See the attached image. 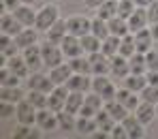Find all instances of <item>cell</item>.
Masks as SVG:
<instances>
[{
  "instance_id": "1",
  "label": "cell",
  "mask_w": 158,
  "mask_h": 139,
  "mask_svg": "<svg viewBox=\"0 0 158 139\" xmlns=\"http://www.w3.org/2000/svg\"><path fill=\"white\" fill-rule=\"evenodd\" d=\"M58 19H60V17H58V6H56L53 2H47V4L36 13V28L43 30V32H47Z\"/></svg>"
},
{
  "instance_id": "2",
  "label": "cell",
  "mask_w": 158,
  "mask_h": 139,
  "mask_svg": "<svg viewBox=\"0 0 158 139\" xmlns=\"http://www.w3.org/2000/svg\"><path fill=\"white\" fill-rule=\"evenodd\" d=\"M15 118H17V122L19 124H28V126H32V124H36V107L28 101V99H22L17 105H15Z\"/></svg>"
},
{
  "instance_id": "3",
  "label": "cell",
  "mask_w": 158,
  "mask_h": 139,
  "mask_svg": "<svg viewBox=\"0 0 158 139\" xmlns=\"http://www.w3.org/2000/svg\"><path fill=\"white\" fill-rule=\"evenodd\" d=\"M41 52H43V62H45V66H58V64H62V58H64V52H62V47L58 45V43H52V41H47L45 45H41Z\"/></svg>"
},
{
  "instance_id": "4",
  "label": "cell",
  "mask_w": 158,
  "mask_h": 139,
  "mask_svg": "<svg viewBox=\"0 0 158 139\" xmlns=\"http://www.w3.org/2000/svg\"><path fill=\"white\" fill-rule=\"evenodd\" d=\"M69 94H71V90H69V86L64 83V86H56L53 88V92L49 94V101H47V107L52 111H62L64 109V105H66V99H69Z\"/></svg>"
},
{
  "instance_id": "5",
  "label": "cell",
  "mask_w": 158,
  "mask_h": 139,
  "mask_svg": "<svg viewBox=\"0 0 158 139\" xmlns=\"http://www.w3.org/2000/svg\"><path fill=\"white\" fill-rule=\"evenodd\" d=\"M66 26H69V34H75V36H83V34H90L92 32V22L83 15H73L66 19Z\"/></svg>"
},
{
  "instance_id": "6",
  "label": "cell",
  "mask_w": 158,
  "mask_h": 139,
  "mask_svg": "<svg viewBox=\"0 0 158 139\" xmlns=\"http://www.w3.org/2000/svg\"><path fill=\"white\" fill-rule=\"evenodd\" d=\"M0 30H2V34H9V36H17L22 30H24V26H22V22L15 17V13L11 11H4L2 13V17H0Z\"/></svg>"
},
{
  "instance_id": "7",
  "label": "cell",
  "mask_w": 158,
  "mask_h": 139,
  "mask_svg": "<svg viewBox=\"0 0 158 139\" xmlns=\"http://www.w3.org/2000/svg\"><path fill=\"white\" fill-rule=\"evenodd\" d=\"M36 126H39L41 131H56V128H60L56 111H52L49 107L39 109L36 111Z\"/></svg>"
},
{
  "instance_id": "8",
  "label": "cell",
  "mask_w": 158,
  "mask_h": 139,
  "mask_svg": "<svg viewBox=\"0 0 158 139\" xmlns=\"http://www.w3.org/2000/svg\"><path fill=\"white\" fill-rule=\"evenodd\" d=\"M92 90L94 92H98L103 99H105V103L107 101H113L115 99V88H113V83L107 79V75H96L94 77V82H92Z\"/></svg>"
},
{
  "instance_id": "9",
  "label": "cell",
  "mask_w": 158,
  "mask_h": 139,
  "mask_svg": "<svg viewBox=\"0 0 158 139\" xmlns=\"http://www.w3.org/2000/svg\"><path fill=\"white\" fill-rule=\"evenodd\" d=\"M111 75L118 77V79H126L131 75V62H128L126 56L115 54L111 58Z\"/></svg>"
},
{
  "instance_id": "10",
  "label": "cell",
  "mask_w": 158,
  "mask_h": 139,
  "mask_svg": "<svg viewBox=\"0 0 158 139\" xmlns=\"http://www.w3.org/2000/svg\"><path fill=\"white\" fill-rule=\"evenodd\" d=\"M90 62H92V73L94 75H107V73H111V58L105 56L103 52L90 54Z\"/></svg>"
},
{
  "instance_id": "11",
  "label": "cell",
  "mask_w": 158,
  "mask_h": 139,
  "mask_svg": "<svg viewBox=\"0 0 158 139\" xmlns=\"http://www.w3.org/2000/svg\"><path fill=\"white\" fill-rule=\"evenodd\" d=\"M28 88H30V90H41V92L52 94L53 88H56V83L52 82V77H49V75L34 73V75H30V79H28Z\"/></svg>"
},
{
  "instance_id": "12",
  "label": "cell",
  "mask_w": 158,
  "mask_h": 139,
  "mask_svg": "<svg viewBox=\"0 0 158 139\" xmlns=\"http://www.w3.org/2000/svg\"><path fill=\"white\" fill-rule=\"evenodd\" d=\"M122 124H124V128H126V133H128V139H141L145 137V131H143V122L137 118V116H126L124 120H122Z\"/></svg>"
},
{
  "instance_id": "13",
  "label": "cell",
  "mask_w": 158,
  "mask_h": 139,
  "mask_svg": "<svg viewBox=\"0 0 158 139\" xmlns=\"http://www.w3.org/2000/svg\"><path fill=\"white\" fill-rule=\"evenodd\" d=\"M60 47H62L64 56H69V58H77V56L83 52V47H81V39L75 36V34H66V36L62 39V43H60Z\"/></svg>"
},
{
  "instance_id": "14",
  "label": "cell",
  "mask_w": 158,
  "mask_h": 139,
  "mask_svg": "<svg viewBox=\"0 0 158 139\" xmlns=\"http://www.w3.org/2000/svg\"><path fill=\"white\" fill-rule=\"evenodd\" d=\"M24 60L28 62L30 71H39V69L45 64V62H43V52H41V47H39L36 43L24 49Z\"/></svg>"
},
{
  "instance_id": "15",
  "label": "cell",
  "mask_w": 158,
  "mask_h": 139,
  "mask_svg": "<svg viewBox=\"0 0 158 139\" xmlns=\"http://www.w3.org/2000/svg\"><path fill=\"white\" fill-rule=\"evenodd\" d=\"M73 66L71 64H58V66H53L52 71H49V77H52V82L56 83V86H64V83L69 82L71 77H73Z\"/></svg>"
},
{
  "instance_id": "16",
  "label": "cell",
  "mask_w": 158,
  "mask_h": 139,
  "mask_svg": "<svg viewBox=\"0 0 158 139\" xmlns=\"http://www.w3.org/2000/svg\"><path fill=\"white\" fill-rule=\"evenodd\" d=\"M148 22H150V19H148V9H145V6H137L135 13L128 17L131 32H139V30H143V28L148 26Z\"/></svg>"
},
{
  "instance_id": "17",
  "label": "cell",
  "mask_w": 158,
  "mask_h": 139,
  "mask_svg": "<svg viewBox=\"0 0 158 139\" xmlns=\"http://www.w3.org/2000/svg\"><path fill=\"white\" fill-rule=\"evenodd\" d=\"M152 41H154L152 30L143 28V30L135 32V45H137V52H139V54H148V52L152 49Z\"/></svg>"
},
{
  "instance_id": "18",
  "label": "cell",
  "mask_w": 158,
  "mask_h": 139,
  "mask_svg": "<svg viewBox=\"0 0 158 139\" xmlns=\"http://www.w3.org/2000/svg\"><path fill=\"white\" fill-rule=\"evenodd\" d=\"M135 116H137V118H139V120H141V122L148 126V124H150V122L156 118L158 113H156V107H154V103L141 101V103H139V107L135 109Z\"/></svg>"
},
{
  "instance_id": "19",
  "label": "cell",
  "mask_w": 158,
  "mask_h": 139,
  "mask_svg": "<svg viewBox=\"0 0 158 139\" xmlns=\"http://www.w3.org/2000/svg\"><path fill=\"white\" fill-rule=\"evenodd\" d=\"M13 13H15V17L22 22V26H24V28L36 26V13L30 11V4H22V6H17Z\"/></svg>"
},
{
  "instance_id": "20",
  "label": "cell",
  "mask_w": 158,
  "mask_h": 139,
  "mask_svg": "<svg viewBox=\"0 0 158 139\" xmlns=\"http://www.w3.org/2000/svg\"><path fill=\"white\" fill-rule=\"evenodd\" d=\"M6 66L17 75V77H22V79H26L28 73H30V66H28V62L24 60V56L22 58H17V56H13V58H6Z\"/></svg>"
},
{
  "instance_id": "21",
  "label": "cell",
  "mask_w": 158,
  "mask_h": 139,
  "mask_svg": "<svg viewBox=\"0 0 158 139\" xmlns=\"http://www.w3.org/2000/svg\"><path fill=\"white\" fill-rule=\"evenodd\" d=\"M69 34V26H66V22L64 19H58L56 24H53L49 30H47V41H52V43H62V39Z\"/></svg>"
},
{
  "instance_id": "22",
  "label": "cell",
  "mask_w": 158,
  "mask_h": 139,
  "mask_svg": "<svg viewBox=\"0 0 158 139\" xmlns=\"http://www.w3.org/2000/svg\"><path fill=\"white\" fill-rule=\"evenodd\" d=\"M115 101H120V103H122L128 111H132V109H137V107H139V99L135 96V92L128 90V88L118 90V92H115Z\"/></svg>"
},
{
  "instance_id": "23",
  "label": "cell",
  "mask_w": 158,
  "mask_h": 139,
  "mask_svg": "<svg viewBox=\"0 0 158 139\" xmlns=\"http://www.w3.org/2000/svg\"><path fill=\"white\" fill-rule=\"evenodd\" d=\"M109 30H111V34H115V36H126V34H131V26H128V19H124V17H120V15H115V17H111L109 19Z\"/></svg>"
},
{
  "instance_id": "24",
  "label": "cell",
  "mask_w": 158,
  "mask_h": 139,
  "mask_svg": "<svg viewBox=\"0 0 158 139\" xmlns=\"http://www.w3.org/2000/svg\"><path fill=\"white\" fill-rule=\"evenodd\" d=\"M69 86V90H73V92H85L88 88H92V82L88 79V75H83V73H73V77L66 82Z\"/></svg>"
},
{
  "instance_id": "25",
  "label": "cell",
  "mask_w": 158,
  "mask_h": 139,
  "mask_svg": "<svg viewBox=\"0 0 158 139\" xmlns=\"http://www.w3.org/2000/svg\"><path fill=\"white\" fill-rule=\"evenodd\" d=\"M83 103H85V92H73V90H71V94H69V99H66V105H64V111H69V113H79V109L83 107Z\"/></svg>"
},
{
  "instance_id": "26",
  "label": "cell",
  "mask_w": 158,
  "mask_h": 139,
  "mask_svg": "<svg viewBox=\"0 0 158 139\" xmlns=\"http://www.w3.org/2000/svg\"><path fill=\"white\" fill-rule=\"evenodd\" d=\"M94 118H96V124H98V128L111 135V131H113V126H115V120L111 118V113H109V111L103 107V109L96 111V116H94Z\"/></svg>"
},
{
  "instance_id": "27",
  "label": "cell",
  "mask_w": 158,
  "mask_h": 139,
  "mask_svg": "<svg viewBox=\"0 0 158 139\" xmlns=\"http://www.w3.org/2000/svg\"><path fill=\"white\" fill-rule=\"evenodd\" d=\"M15 39V43H17V47L19 49H26L30 45H34L36 43V30H32V28H24L17 36H13Z\"/></svg>"
},
{
  "instance_id": "28",
  "label": "cell",
  "mask_w": 158,
  "mask_h": 139,
  "mask_svg": "<svg viewBox=\"0 0 158 139\" xmlns=\"http://www.w3.org/2000/svg\"><path fill=\"white\" fill-rule=\"evenodd\" d=\"M105 109L111 113V118H113L115 122H122V120L128 116V109H126L120 101H115V99H113V101H107V103H105Z\"/></svg>"
},
{
  "instance_id": "29",
  "label": "cell",
  "mask_w": 158,
  "mask_h": 139,
  "mask_svg": "<svg viewBox=\"0 0 158 139\" xmlns=\"http://www.w3.org/2000/svg\"><path fill=\"white\" fill-rule=\"evenodd\" d=\"M120 43H122V39L120 36H115V34H109L105 41H103V47H101V52L109 58H113L115 54H120Z\"/></svg>"
},
{
  "instance_id": "30",
  "label": "cell",
  "mask_w": 158,
  "mask_h": 139,
  "mask_svg": "<svg viewBox=\"0 0 158 139\" xmlns=\"http://www.w3.org/2000/svg\"><path fill=\"white\" fill-rule=\"evenodd\" d=\"M131 62V73H137V75H145L148 73V60H145V54H132L128 58Z\"/></svg>"
},
{
  "instance_id": "31",
  "label": "cell",
  "mask_w": 158,
  "mask_h": 139,
  "mask_svg": "<svg viewBox=\"0 0 158 139\" xmlns=\"http://www.w3.org/2000/svg\"><path fill=\"white\" fill-rule=\"evenodd\" d=\"M145 86H148V77H145V75L131 73V75L124 79V88H128V90H132V92H141Z\"/></svg>"
},
{
  "instance_id": "32",
  "label": "cell",
  "mask_w": 158,
  "mask_h": 139,
  "mask_svg": "<svg viewBox=\"0 0 158 139\" xmlns=\"http://www.w3.org/2000/svg\"><path fill=\"white\" fill-rule=\"evenodd\" d=\"M96 128H98L96 118H88V116H79V118H77V126H75V131L83 133V135H92Z\"/></svg>"
},
{
  "instance_id": "33",
  "label": "cell",
  "mask_w": 158,
  "mask_h": 139,
  "mask_svg": "<svg viewBox=\"0 0 158 139\" xmlns=\"http://www.w3.org/2000/svg\"><path fill=\"white\" fill-rule=\"evenodd\" d=\"M81 47H83V52H88V54H94V52H101V47H103V41L90 32V34H83V36H81Z\"/></svg>"
},
{
  "instance_id": "34",
  "label": "cell",
  "mask_w": 158,
  "mask_h": 139,
  "mask_svg": "<svg viewBox=\"0 0 158 139\" xmlns=\"http://www.w3.org/2000/svg\"><path fill=\"white\" fill-rule=\"evenodd\" d=\"M56 116H58V124H60L62 131H75V126H77L75 113H69V111L62 109V111H58Z\"/></svg>"
},
{
  "instance_id": "35",
  "label": "cell",
  "mask_w": 158,
  "mask_h": 139,
  "mask_svg": "<svg viewBox=\"0 0 158 139\" xmlns=\"http://www.w3.org/2000/svg\"><path fill=\"white\" fill-rule=\"evenodd\" d=\"M98 17L101 19H111V17H115L118 15V0H107V2H103L101 6H98Z\"/></svg>"
},
{
  "instance_id": "36",
  "label": "cell",
  "mask_w": 158,
  "mask_h": 139,
  "mask_svg": "<svg viewBox=\"0 0 158 139\" xmlns=\"http://www.w3.org/2000/svg\"><path fill=\"white\" fill-rule=\"evenodd\" d=\"M92 34L98 36L101 41H105L107 36L111 34V30H109V22H107V19H101V17L92 19Z\"/></svg>"
},
{
  "instance_id": "37",
  "label": "cell",
  "mask_w": 158,
  "mask_h": 139,
  "mask_svg": "<svg viewBox=\"0 0 158 139\" xmlns=\"http://www.w3.org/2000/svg\"><path fill=\"white\" fill-rule=\"evenodd\" d=\"M0 101H6V103H19L22 101V92H19V88L17 86H2V92H0Z\"/></svg>"
},
{
  "instance_id": "38",
  "label": "cell",
  "mask_w": 158,
  "mask_h": 139,
  "mask_svg": "<svg viewBox=\"0 0 158 139\" xmlns=\"http://www.w3.org/2000/svg\"><path fill=\"white\" fill-rule=\"evenodd\" d=\"M28 101L36 107V109H43V107H47V101H49V96H47V92H41V90H30L26 96Z\"/></svg>"
},
{
  "instance_id": "39",
  "label": "cell",
  "mask_w": 158,
  "mask_h": 139,
  "mask_svg": "<svg viewBox=\"0 0 158 139\" xmlns=\"http://www.w3.org/2000/svg\"><path fill=\"white\" fill-rule=\"evenodd\" d=\"M71 66H73V71L75 73H83V75H90L92 73V62H90V58H71V62H69Z\"/></svg>"
},
{
  "instance_id": "40",
  "label": "cell",
  "mask_w": 158,
  "mask_h": 139,
  "mask_svg": "<svg viewBox=\"0 0 158 139\" xmlns=\"http://www.w3.org/2000/svg\"><path fill=\"white\" fill-rule=\"evenodd\" d=\"M120 54L131 58L132 54H137V45H135V34H126L122 36V43H120Z\"/></svg>"
},
{
  "instance_id": "41",
  "label": "cell",
  "mask_w": 158,
  "mask_h": 139,
  "mask_svg": "<svg viewBox=\"0 0 158 139\" xmlns=\"http://www.w3.org/2000/svg\"><path fill=\"white\" fill-rule=\"evenodd\" d=\"M135 9H137L135 0H118V15H120V17L128 19L132 13H135Z\"/></svg>"
},
{
  "instance_id": "42",
  "label": "cell",
  "mask_w": 158,
  "mask_h": 139,
  "mask_svg": "<svg viewBox=\"0 0 158 139\" xmlns=\"http://www.w3.org/2000/svg\"><path fill=\"white\" fill-rule=\"evenodd\" d=\"M141 101H148V103H154V105H158V88H156V86L148 83V86L141 90Z\"/></svg>"
},
{
  "instance_id": "43",
  "label": "cell",
  "mask_w": 158,
  "mask_h": 139,
  "mask_svg": "<svg viewBox=\"0 0 158 139\" xmlns=\"http://www.w3.org/2000/svg\"><path fill=\"white\" fill-rule=\"evenodd\" d=\"M103 103H105V99H103L98 92L85 94V105H90V107H94V109H103Z\"/></svg>"
},
{
  "instance_id": "44",
  "label": "cell",
  "mask_w": 158,
  "mask_h": 139,
  "mask_svg": "<svg viewBox=\"0 0 158 139\" xmlns=\"http://www.w3.org/2000/svg\"><path fill=\"white\" fill-rule=\"evenodd\" d=\"M13 105H15V103H6V101H0V118H4V120H6V118H11V116H13V113L17 111V109H13Z\"/></svg>"
},
{
  "instance_id": "45",
  "label": "cell",
  "mask_w": 158,
  "mask_h": 139,
  "mask_svg": "<svg viewBox=\"0 0 158 139\" xmlns=\"http://www.w3.org/2000/svg\"><path fill=\"white\" fill-rule=\"evenodd\" d=\"M145 60H148V71H158V54L156 52H148L145 54Z\"/></svg>"
},
{
  "instance_id": "46",
  "label": "cell",
  "mask_w": 158,
  "mask_h": 139,
  "mask_svg": "<svg viewBox=\"0 0 158 139\" xmlns=\"http://www.w3.org/2000/svg\"><path fill=\"white\" fill-rule=\"evenodd\" d=\"M148 19H150V24H158V0H154L148 6Z\"/></svg>"
},
{
  "instance_id": "47",
  "label": "cell",
  "mask_w": 158,
  "mask_h": 139,
  "mask_svg": "<svg viewBox=\"0 0 158 139\" xmlns=\"http://www.w3.org/2000/svg\"><path fill=\"white\" fill-rule=\"evenodd\" d=\"M111 137H113V139H128V133H126V128H124V124H122V122L113 126Z\"/></svg>"
},
{
  "instance_id": "48",
  "label": "cell",
  "mask_w": 158,
  "mask_h": 139,
  "mask_svg": "<svg viewBox=\"0 0 158 139\" xmlns=\"http://www.w3.org/2000/svg\"><path fill=\"white\" fill-rule=\"evenodd\" d=\"M24 2L22 0H2V9L4 11H15L17 6H22Z\"/></svg>"
},
{
  "instance_id": "49",
  "label": "cell",
  "mask_w": 158,
  "mask_h": 139,
  "mask_svg": "<svg viewBox=\"0 0 158 139\" xmlns=\"http://www.w3.org/2000/svg\"><path fill=\"white\" fill-rule=\"evenodd\" d=\"M32 133H30V126L28 124H22L19 128H17V133H15V139H26V137H30Z\"/></svg>"
},
{
  "instance_id": "50",
  "label": "cell",
  "mask_w": 158,
  "mask_h": 139,
  "mask_svg": "<svg viewBox=\"0 0 158 139\" xmlns=\"http://www.w3.org/2000/svg\"><path fill=\"white\" fill-rule=\"evenodd\" d=\"M96 111H98V109H94V107H90V105H85V103H83V107L79 109V116H88V118H94V116H96Z\"/></svg>"
},
{
  "instance_id": "51",
  "label": "cell",
  "mask_w": 158,
  "mask_h": 139,
  "mask_svg": "<svg viewBox=\"0 0 158 139\" xmlns=\"http://www.w3.org/2000/svg\"><path fill=\"white\" fill-rule=\"evenodd\" d=\"M148 83L158 88V71H148Z\"/></svg>"
},
{
  "instance_id": "52",
  "label": "cell",
  "mask_w": 158,
  "mask_h": 139,
  "mask_svg": "<svg viewBox=\"0 0 158 139\" xmlns=\"http://www.w3.org/2000/svg\"><path fill=\"white\" fill-rule=\"evenodd\" d=\"M103 2H107V0H85V6H90V9H98Z\"/></svg>"
},
{
  "instance_id": "53",
  "label": "cell",
  "mask_w": 158,
  "mask_h": 139,
  "mask_svg": "<svg viewBox=\"0 0 158 139\" xmlns=\"http://www.w3.org/2000/svg\"><path fill=\"white\" fill-rule=\"evenodd\" d=\"M152 2H154V0H135V4H137V6H145V9H148Z\"/></svg>"
},
{
  "instance_id": "54",
  "label": "cell",
  "mask_w": 158,
  "mask_h": 139,
  "mask_svg": "<svg viewBox=\"0 0 158 139\" xmlns=\"http://www.w3.org/2000/svg\"><path fill=\"white\" fill-rule=\"evenodd\" d=\"M150 30H152V36L158 41V24H152V28H150Z\"/></svg>"
},
{
  "instance_id": "55",
  "label": "cell",
  "mask_w": 158,
  "mask_h": 139,
  "mask_svg": "<svg viewBox=\"0 0 158 139\" xmlns=\"http://www.w3.org/2000/svg\"><path fill=\"white\" fill-rule=\"evenodd\" d=\"M22 2H24V4H32L34 0H22Z\"/></svg>"
},
{
  "instance_id": "56",
  "label": "cell",
  "mask_w": 158,
  "mask_h": 139,
  "mask_svg": "<svg viewBox=\"0 0 158 139\" xmlns=\"http://www.w3.org/2000/svg\"><path fill=\"white\" fill-rule=\"evenodd\" d=\"M45 2H56V0H45Z\"/></svg>"
},
{
  "instance_id": "57",
  "label": "cell",
  "mask_w": 158,
  "mask_h": 139,
  "mask_svg": "<svg viewBox=\"0 0 158 139\" xmlns=\"http://www.w3.org/2000/svg\"><path fill=\"white\" fill-rule=\"evenodd\" d=\"M156 113H158V105H156Z\"/></svg>"
}]
</instances>
